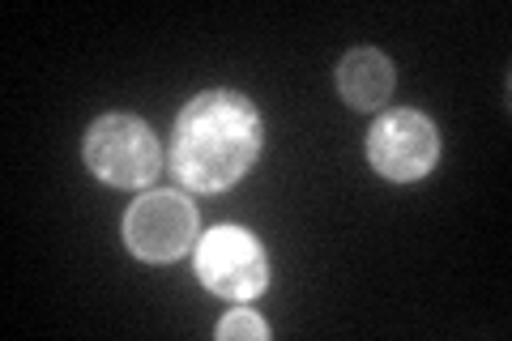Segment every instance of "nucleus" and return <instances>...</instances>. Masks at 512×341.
I'll return each instance as SVG.
<instances>
[{"mask_svg":"<svg viewBox=\"0 0 512 341\" xmlns=\"http://www.w3.org/2000/svg\"><path fill=\"white\" fill-rule=\"evenodd\" d=\"M82 154L86 167L111 188H146L163 171V150H158L150 124L124 116V111H111L90 124Z\"/></svg>","mask_w":512,"mask_h":341,"instance_id":"2","label":"nucleus"},{"mask_svg":"<svg viewBox=\"0 0 512 341\" xmlns=\"http://www.w3.org/2000/svg\"><path fill=\"white\" fill-rule=\"evenodd\" d=\"M367 162L372 171L384 175L393 184H410L431 175V167L440 162V133L423 111H384L367 133Z\"/></svg>","mask_w":512,"mask_h":341,"instance_id":"5","label":"nucleus"},{"mask_svg":"<svg viewBox=\"0 0 512 341\" xmlns=\"http://www.w3.org/2000/svg\"><path fill=\"white\" fill-rule=\"evenodd\" d=\"M197 205L180 192H146L124 214V243L137 261L171 265L197 248Z\"/></svg>","mask_w":512,"mask_h":341,"instance_id":"4","label":"nucleus"},{"mask_svg":"<svg viewBox=\"0 0 512 341\" xmlns=\"http://www.w3.org/2000/svg\"><path fill=\"white\" fill-rule=\"evenodd\" d=\"M265 141V124L244 94L205 90L175 120L171 171L192 192H227L252 171Z\"/></svg>","mask_w":512,"mask_h":341,"instance_id":"1","label":"nucleus"},{"mask_svg":"<svg viewBox=\"0 0 512 341\" xmlns=\"http://www.w3.org/2000/svg\"><path fill=\"white\" fill-rule=\"evenodd\" d=\"M393 81H397L393 60L376 52V47H359V52H350L338 64V90L346 107L355 111H380L393 99Z\"/></svg>","mask_w":512,"mask_h":341,"instance_id":"6","label":"nucleus"},{"mask_svg":"<svg viewBox=\"0 0 512 341\" xmlns=\"http://www.w3.org/2000/svg\"><path fill=\"white\" fill-rule=\"evenodd\" d=\"M218 341H265L269 337V324L256 316V312H248V307H235L231 316H222L218 320Z\"/></svg>","mask_w":512,"mask_h":341,"instance_id":"7","label":"nucleus"},{"mask_svg":"<svg viewBox=\"0 0 512 341\" xmlns=\"http://www.w3.org/2000/svg\"><path fill=\"white\" fill-rule=\"evenodd\" d=\"M192 273L210 295L227 303H252L269 286V256L261 239L248 235L244 226H214L205 239H197Z\"/></svg>","mask_w":512,"mask_h":341,"instance_id":"3","label":"nucleus"}]
</instances>
